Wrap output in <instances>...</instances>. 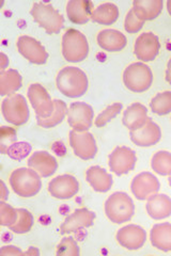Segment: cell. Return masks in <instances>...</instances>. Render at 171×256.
<instances>
[{
  "label": "cell",
  "instance_id": "7c38bea8",
  "mask_svg": "<svg viewBox=\"0 0 171 256\" xmlns=\"http://www.w3.org/2000/svg\"><path fill=\"white\" fill-rule=\"evenodd\" d=\"M18 50L24 58L31 63L44 64L48 58L45 47L36 38L22 36L18 40Z\"/></svg>",
  "mask_w": 171,
  "mask_h": 256
},
{
  "label": "cell",
  "instance_id": "b9f144b4",
  "mask_svg": "<svg viewBox=\"0 0 171 256\" xmlns=\"http://www.w3.org/2000/svg\"><path fill=\"white\" fill-rule=\"evenodd\" d=\"M167 10H168V13L171 15V0L167 2Z\"/></svg>",
  "mask_w": 171,
  "mask_h": 256
},
{
  "label": "cell",
  "instance_id": "7402d4cb",
  "mask_svg": "<svg viewBox=\"0 0 171 256\" xmlns=\"http://www.w3.org/2000/svg\"><path fill=\"white\" fill-rule=\"evenodd\" d=\"M146 212L154 220H161L171 216V198L167 194H153L146 202Z\"/></svg>",
  "mask_w": 171,
  "mask_h": 256
},
{
  "label": "cell",
  "instance_id": "484cf974",
  "mask_svg": "<svg viewBox=\"0 0 171 256\" xmlns=\"http://www.w3.org/2000/svg\"><path fill=\"white\" fill-rule=\"evenodd\" d=\"M151 244L156 249L170 252L171 251V224L160 223L154 226L150 234Z\"/></svg>",
  "mask_w": 171,
  "mask_h": 256
},
{
  "label": "cell",
  "instance_id": "836d02e7",
  "mask_svg": "<svg viewBox=\"0 0 171 256\" xmlns=\"http://www.w3.org/2000/svg\"><path fill=\"white\" fill-rule=\"evenodd\" d=\"M57 255L66 256H78L80 254L79 246L73 237H66L61 240V242L57 248Z\"/></svg>",
  "mask_w": 171,
  "mask_h": 256
},
{
  "label": "cell",
  "instance_id": "ee69618b",
  "mask_svg": "<svg viewBox=\"0 0 171 256\" xmlns=\"http://www.w3.org/2000/svg\"><path fill=\"white\" fill-rule=\"evenodd\" d=\"M168 182H169V185L171 186V174L169 175V178H168Z\"/></svg>",
  "mask_w": 171,
  "mask_h": 256
},
{
  "label": "cell",
  "instance_id": "277c9868",
  "mask_svg": "<svg viewBox=\"0 0 171 256\" xmlns=\"http://www.w3.org/2000/svg\"><path fill=\"white\" fill-rule=\"evenodd\" d=\"M31 15L48 34H59L64 26L63 16L50 4L36 2L32 6Z\"/></svg>",
  "mask_w": 171,
  "mask_h": 256
},
{
  "label": "cell",
  "instance_id": "e575fe53",
  "mask_svg": "<svg viewBox=\"0 0 171 256\" xmlns=\"http://www.w3.org/2000/svg\"><path fill=\"white\" fill-rule=\"evenodd\" d=\"M16 219H18V210L2 201L0 203V224L3 226L9 228L15 223Z\"/></svg>",
  "mask_w": 171,
  "mask_h": 256
},
{
  "label": "cell",
  "instance_id": "4fadbf2b",
  "mask_svg": "<svg viewBox=\"0 0 171 256\" xmlns=\"http://www.w3.org/2000/svg\"><path fill=\"white\" fill-rule=\"evenodd\" d=\"M160 48L158 38L152 32H144L137 38L134 52L137 59L142 62H150L156 58Z\"/></svg>",
  "mask_w": 171,
  "mask_h": 256
},
{
  "label": "cell",
  "instance_id": "4316f807",
  "mask_svg": "<svg viewBox=\"0 0 171 256\" xmlns=\"http://www.w3.org/2000/svg\"><path fill=\"white\" fill-rule=\"evenodd\" d=\"M119 18V9L116 4L106 2L100 4L93 9L91 13V20L100 25L109 26L116 22Z\"/></svg>",
  "mask_w": 171,
  "mask_h": 256
},
{
  "label": "cell",
  "instance_id": "f546056e",
  "mask_svg": "<svg viewBox=\"0 0 171 256\" xmlns=\"http://www.w3.org/2000/svg\"><path fill=\"white\" fill-rule=\"evenodd\" d=\"M151 166L153 171L159 175L171 174V153L167 150H159L152 157Z\"/></svg>",
  "mask_w": 171,
  "mask_h": 256
},
{
  "label": "cell",
  "instance_id": "9a60e30c",
  "mask_svg": "<svg viewBox=\"0 0 171 256\" xmlns=\"http://www.w3.org/2000/svg\"><path fill=\"white\" fill-rule=\"evenodd\" d=\"M146 240L145 230L136 224H129L122 228L117 233V242L127 250L135 251L143 246Z\"/></svg>",
  "mask_w": 171,
  "mask_h": 256
},
{
  "label": "cell",
  "instance_id": "8d00e7d4",
  "mask_svg": "<svg viewBox=\"0 0 171 256\" xmlns=\"http://www.w3.org/2000/svg\"><path fill=\"white\" fill-rule=\"evenodd\" d=\"M31 150V146L28 143H18V144H12L11 148L8 150L7 154L10 155L12 158L21 160L24 157H26Z\"/></svg>",
  "mask_w": 171,
  "mask_h": 256
},
{
  "label": "cell",
  "instance_id": "6da1fadb",
  "mask_svg": "<svg viewBox=\"0 0 171 256\" xmlns=\"http://www.w3.org/2000/svg\"><path fill=\"white\" fill-rule=\"evenodd\" d=\"M56 84L58 90L71 98L83 96L88 90V77L86 73L75 66L62 68L57 75Z\"/></svg>",
  "mask_w": 171,
  "mask_h": 256
},
{
  "label": "cell",
  "instance_id": "e0dca14e",
  "mask_svg": "<svg viewBox=\"0 0 171 256\" xmlns=\"http://www.w3.org/2000/svg\"><path fill=\"white\" fill-rule=\"evenodd\" d=\"M94 219L95 214L93 212L87 210V208H78L63 221L60 228V233L62 235L70 234L81 228L91 226L94 223Z\"/></svg>",
  "mask_w": 171,
  "mask_h": 256
},
{
  "label": "cell",
  "instance_id": "4dcf8cb0",
  "mask_svg": "<svg viewBox=\"0 0 171 256\" xmlns=\"http://www.w3.org/2000/svg\"><path fill=\"white\" fill-rule=\"evenodd\" d=\"M34 226V217L29 210L19 208L18 210V219L15 223L9 226V230L16 234H25L31 230Z\"/></svg>",
  "mask_w": 171,
  "mask_h": 256
},
{
  "label": "cell",
  "instance_id": "5bb4252c",
  "mask_svg": "<svg viewBox=\"0 0 171 256\" xmlns=\"http://www.w3.org/2000/svg\"><path fill=\"white\" fill-rule=\"evenodd\" d=\"M79 190V182L74 176L64 174L57 176L48 184V192L52 196L60 200H68L74 196Z\"/></svg>",
  "mask_w": 171,
  "mask_h": 256
},
{
  "label": "cell",
  "instance_id": "52a82bcc",
  "mask_svg": "<svg viewBox=\"0 0 171 256\" xmlns=\"http://www.w3.org/2000/svg\"><path fill=\"white\" fill-rule=\"evenodd\" d=\"M2 110L6 121L16 126L24 125L29 118L28 105L25 98L21 94H12L4 100Z\"/></svg>",
  "mask_w": 171,
  "mask_h": 256
},
{
  "label": "cell",
  "instance_id": "3957f363",
  "mask_svg": "<svg viewBox=\"0 0 171 256\" xmlns=\"http://www.w3.org/2000/svg\"><path fill=\"white\" fill-rule=\"evenodd\" d=\"M10 185L16 194L22 198L35 196L42 187L40 175L32 169L20 168L10 175Z\"/></svg>",
  "mask_w": 171,
  "mask_h": 256
},
{
  "label": "cell",
  "instance_id": "2e32d148",
  "mask_svg": "<svg viewBox=\"0 0 171 256\" xmlns=\"http://www.w3.org/2000/svg\"><path fill=\"white\" fill-rule=\"evenodd\" d=\"M131 189L136 198L143 201V200H148L153 194H157L159 190V182L152 173L142 172L135 176Z\"/></svg>",
  "mask_w": 171,
  "mask_h": 256
},
{
  "label": "cell",
  "instance_id": "d6986e66",
  "mask_svg": "<svg viewBox=\"0 0 171 256\" xmlns=\"http://www.w3.org/2000/svg\"><path fill=\"white\" fill-rule=\"evenodd\" d=\"M28 166L42 178H50L58 168L57 160L45 150L35 152L28 160Z\"/></svg>",
  "mask_w": 171,
  "mask_h": 256
},
{
  "label": "cell",
  "instance_id": "1f68e13d",
  "mask_svg": "<svg viewBox=\"0 0 171 256\" xmlns=\"http://www.w3.org/2000/svg\"><path fill=\"white\" fill-rule=\"evenodd\" d=\"M151 110L157 116H166L171 112V91L158 93L150 102Z\"/></svg>",
  "mask_w": 171,
  "mask_h": 256
},
{
  "label": "cell",
  "instance_id": "8992f818",
  "mask_svg": "<svg viewBox=\"0 0 171 256\" xmlns=\"http://www.w3.org/2000/svg\"><path fill=\"white\" fill-rule=\"evenodd\" d=\"M123 82L129 91L142 93L148 90L153 82L152 70L142 62L133 63L124 70Z\"/></svg>",
  "mask_w": 171,
  "mask_h": 256
},
{
  "label": "cell",
  "instance_id": "d6a6232c",
  "mask_svg": "<svg viewBox=\"0 0 171 256\" xmlns=\"http://www.w3.org/2000/svg\"><path fill=\"white\" fill-rule=\"evenodd\" d=\"M122 107L123 106H122V104L120 102H115L112 104V105L108 106L95 118V122H94L95 126L96 127L105 126L108 122H110L112 118H115L120 114Z\"/></svg>",
  "mask_w": 171,
  "mask_h": 256
},
{
  "label": "cell",
  "instance_id": "ffe728a7",
  "mask_svg": "<svg viewBox=\"0 0 171 256\" xmlns=\"http://www.w3.org/2000/svg\"><path fill=\"white\" fill-rule=\"evenodd\" d=\"M150 120L148 109L140 102H134L127 107L123 114V124L129 130H137L143 127Z\"/></svg>",
  "mask_w": 171,
  "mask_h": 256
},
{
  "label": "cell",
  "instance_id": "f35d334b",
  "mask_svg": "<svg viewBox=\"0 0 171 256\" xmlns=\"http://www.w3.org/2000/svg\"><path fill=\"white\" fill-rule=\"evenodd\" d=\"M166 80L167 82L171 84V58L170 60L168 61V64H167V70H166Z\"/></svg>",
  "mask_w": 171,
  "mask_h": 256
},
{
  "label": "cell",
  "instance_id": "d590c367",
  "mask_svg": "<svg viewBox=\"0 0 171 256\" xmlns=\"http://www.w3.org/2000/svg\"><path fill=\"white\" fill-rule=\"evenodd\" d=\"M143 24L144 22L138 18L133 10H129V12L127 13L125 18L124 28H125V31L128 32V34H136V32H138L143 27Z\"/></svg>",
  "mask_w": 171,
  "mask_h": 256
},
{
  "label": "cell",
  "instance_id": "cb8c5ba5",
  "mask_svg": "<svg viewBox=\"0 0 171 256\" xmlns=\"http://www.w3.org/2000/svg\"><path fill=\"white\" fill-rule=\"evenodd\" d=\"M164 2L161 0H136L132 10L138 18L145 22L156 18L160 14Z\"/></svg>",
  "mask_w": 171,
  "mask_h": 256
},
{
  "label": "cell",
  "instance_id": "8fae6325",
  "mask_svg": "<svg viewBox=\"0 0 171 256\" xmlns=\"http://www.w3.org/2000/svg\"><path fill=\"white\" fill-rule=\"evenodd\" d=\"M137 162L135 152L126 146L116 148L109 155V168L117 175H123L131 172Z\"/></svg>",
  "mask_w": 171,
  "mask_h": 256
},
{
  "label": "cell",
  "instance_id": "5b68a950",
  "mask_svg": "<svg viewBox=\"0 0 171 256\" xmlns=\"http://www.w3.org/2000/svg\"><path fill=\"white\" fill-rule=\"evenodd\" d=\"M87 38L76 29H69L62 38V54L69 62H80L88 57Z\"/></svg>",
  "mask_w": 171,
  "mask_h": 256
},
{
  "label": "cell",
  "instance_id": "d4e9b609",
  "mask_svg": "<svg viewBox=\"0 0 171 256\" xmlns=\"http://www.w3.org/2000/svg\"><path fill=\"white\" fill-rule=\"evenodd\" d=\"M86 178L93 190L97 192L109 191L113 184L111 175L101 166L89 168L86 174Z\"/></svg>",
  "mask_w": 171,
  "mask_h": 256
},
{
  "label": "cell",
  "instance_id": "60d3db41",
  "mask_svg": "<svg viewBox=\"0 0 171 256\" xmlns=\"http://www.w3.org/2000/svg\"><path fill=\"white\" fill-rule=\"evenodd\" d=\"M2 70H6L5 68H7L8 64H9V59H8V57L4 52H2Z\"/></svg>",
  "mask_w": 171,
  "mask_h": 256
},
{
  "label": "cell",
  "instance_id": "ba28073f",
  "mask_svg": "<svg viewBox=\"0 0 171 256\" xmlns=\"http://www.w3.org/2000/svg\"><path fill=\"white\" fill-rule=\"evenodd\" d=\"M68 123L75 132H87L93 123V109L83 102H72L68 110Z\"/></svg>",
  "mask_w": 171,
  "mask_h": 256
},
{
  "label": "cell",
  "instance_id": "603a6c76",
  "mask_svg": "<svg viewBox=\"0 0 171 256\" xmlns=\"http://www.w3.org/2000/svg\"><path fill=\"white\" fill-rule=\"evenodd\" d=\"M93 4L86 0H72L67 4V14L69 20L78 25L86 24L91 18Z\"/></svg>",
  "mask_w": 171,
  "mask_h": 256
},
{
  "label": "cell",
  "instance_id": "ac0fdd59",
  "mask_svg": "<svg viewBox=\"0 0 171 256\" xmlns=\"http://www.w3.org/2000/svg\"><path fill=\"white\" fill-rule=\"evenodd\" d=\"M131 140L138 146L149 148L155 144L161 138L159 126L150 118L146 124L137 130H131Z\"/></svg>",
  "mask_w": 171,
  "mask_h": 256
},
{
  "label": "cell",
  "instance_id": "f1b7e54d",
  "mask_svg": "<svg viewBox=\"0 0 171 256\" xmlns=\"http://www.w3.org/2000/svg\"><path fill=\"white\" fill-rule=\"evenodd\" d=\"M55 111L50 118H37L38 125L43 128H52L60 124L68 114L67 104L60 100H55Z\"/></svg>",
  "mask_w": 171,
  "mask_h": 256
},
{
  "label": "cell",
  "instance_id": "7a4b0ae2",
  "mask_svg": "<svg viewBox=\"0 0 171 256\" xmlns=\"http://www.w3.org/2000/svg\"><path fill=\"white\" fill-rule=\"evenodd\" d=\"M135 212V205L131 196L125 192H115L105 202V214L116 224L127 222Z\"/></svg>",
  "mask_w": 171,
  "mask_h": 256
},
{
  "label": "cell",
  "instance_id": "7bdbcfd3",
  "mask_svg": "<svg viewBox=\"0 0 171 256\" xmlns=\"http://www.w3.org/2000/svg\"><path fill=\"white\" fill-rule=\"evenodd\" d=\"M30 249H31V251H29V252H26V254H35V253H37L38 255H39V251L38 250H35V251H32V250H34V248H30Z\"/></svg>",
  "mask_w": 171,
  "mask_h": 256
},
{
  "label": "cell",
  "instance_id": "30bf717a",
  "mask_svg": "<svg viewBox=\"0 0 171 256\" xmlns=\"http://www.w3.org/2000/svg\"><path fill=\"white\" fill-rule=\"evenodd\" d=\"M70 146L77 157L89 160L95 157L97 153L96 141L93 136L88 132H70Z\"/></svg>",
  "mask_w": 171,
  "mask_h": 256
},
{
  "label": "cell",
  "instance_id": "ab89813d",
  "mask_svg": "<svg viewBox=\"0 0 171 256\" xmlns=\"http://www.w3.org/2000/svg\"><path fill=\"white\" fill-rule=\"evenodd\" d=\"M2 188H3V196H2V201H6L7 198L9 196V192H8V189L6 187V184L2 180Z\"/></svg>",
  "mask_w": 171,
  "mask_h": 256
},
{
  "label": "cell",
  "instance_id": "9c48e42d",
  "mask_svg": "<svg viewBox=\"0 0 171 256\" xmlns=\"http://www.w3.org/2000/svg\"><path fill=\"white\" fill-rule=\"evenodd\" d=\"M28 98L34 107L37 118H50L55 111V102L43 86L32 84L27 92Z\"/></svg>",
  "mask_w": 171,
  "mask_h": 256
},
{
  "label": "cell",
  "instance_id": "44dd1931",
  "mask_svg": "<svg viewBox=\"0 0 171 256\" xmlns=\"http://www.w3.org/2000/svg\"><path fill=\"white\" fill-rule=\"evenodd\" d=\"M97 43L104 50L116 52L123 50L127 41L122 32L115 29H106L97 34Z\"/></svg>",
  "mask_w": 171,
  "mask_h": 256
},
{
  "label": "cell",
  "instance_id": "74e56055",
  "mask_svg": "<svg viewBox=\"0 0 171 256\" xmlns=\"http://www.w3.org/2000/svg\"><path fill=\"white\" fill-rule=\"evenodd\" d=\"M0 254L2 255H24L25 253H24L18 246H6L2 248V250H0Z\"/></svg>",
  "mask_w": 171,
  "mask_h": 256
},
{
  "label": "cell",
  "instance_id": "83f0119b",
  "mask_svg": "<svg viewBox=\"0 0 171 256\" xmlns=\"http://www.w3.org/2000/svg\"><path fill=\"white\" fill-rule=\"evenodd\" d=\"M22 86V76L18 70H6L0 73V94H14Z\"/></svg>",
  "mask_w": 171,
  "mask_h": 256
}]
</instances>
